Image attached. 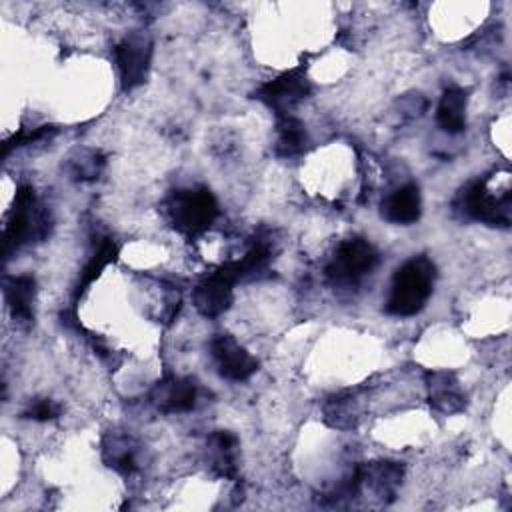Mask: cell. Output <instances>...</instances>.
Here are the masks:
<instances>
[{
	"label": "cell",
	"instance_id": "cell-7",
	"mask_svg": "<svg viewBox=\"0 0 512 512\" xmlns=\"http://www.w3.org/2000/svg\"><path fill=\"white\" fill-rule=\"evenodd\" d=\"M308 94H310V84L306 78V66H298L258 86L254 92V98L264 102L270 110L278 114V118H282V116H290V112Z\"/></svg>",
	"mask_w": 512,
	"mask_h": 512
},
{
	"label": "cell",
	"instance_id": "cell-12",
	"mask_svg": "<svg viewBox=\"0 0 512 512\" xmlns=\"http://www.w3.org/2000/svg\"><path fill=\"white\" fill-rule=\"evenodd\" d=\"M428 402L442 414H458L466 406V396L460 382L450 370H430L426 372Z\"/></svg>",
	"mask_w": 512,
	"mask_h": 512
},
{
	"label": "cell",
	"instance_id": "cell-20",
	"mask_svg": "<svg viewBox=\"0 0 512 512\" xmlns=\"http://www.w3.org/2000/svg\"><path fill=\"white\" fill-rule=\"evenodd\" d=\"M116 254H118V246L110 240V238H104L98 246V250L90 256V260L86 262L84 270L80 272V280H78V286H76V292H74V298H78L98 276L100 272L116 260Z\"/></svg>",
	"mask_w": 512,
	"mask_h": 512
},
{
	"label": "cell",
	"instance_id": "cell-22",
	"mask_svg": "<svg viewBox=\"0 0 512 512\" xmlns=\"http://www.w3.org/2000/svg\"><path fill=\"white\" fill-rule=\"evenodd\" d=\"M102 156L100 154H82L78 160H72V166H70V170H72V176L76 178V180H92V178H96L98 176V172H100V168H102Z\"/></svg>",
	"mask_w": 512,
	"mask_h": 512
},
{
	"label": "cell",
	"instance_id": "cell-17",
	"mask_svg": "<svg viewBox=\"0 0 512 512\" xmlns=\"http://www.w3.org/2000/svg\"><path fill=\"white\" fill-rule=\"evenodd\" d=\"M360 390H344L340 394L330 396L324 406V420L332 428H352L358 424L360 414H362V404H360Z\"/></svg>",
	"mask_w": 512,
	"mask_h": 512
},
{
	"label": "cell",
	"instance_id": "cell-3",
	"mask_svg": "<svg viewBox=\"0 0 512 512\" xmlns=\"http://www.w3.org/2000/svg\"><path fill=\"white\" fill-rule=\"evenodd\" d=\"M172 226L182 234H198L206 230L218 216V202L214 194L204 188L174 190L166 202Z\"/></svg>",
	"mask_w": 512,
	"mask_h": 512
},
{
	"label": "cell",
	"instance_id": "cell-9",
	"mask_svg": "<svg viewBox=\"0 0 512 512\" xmlns=\"http://www.w3.org/2000/svg\"><path fill=\"white\" fill-rule=\"evenodd\" d=\"M210 350L220 376H224L226 380L242 382L258 370V360L248 354L230 334H218L210 342Z\"/></svg>",
	"mask_w": 512,
	"mask_h": 512
},
{
	"label": "cell",
	"instance_id": "cell-2",
	"mask_svg": "<svg viewBox=\"0 0 512 512\" xmlns=\"http://www.w3.org/2000/svg\"><path fill=\"white\" fill-rule=\"evenodd\" d=\"M50 218L42 206L36 202L32 186H20L16 192L14 208L8 214L4 232H2V252L8 256L10 250L18 248L24 242L42 240L48 236Z\"/></svg>",
	"mask_w": 512,
	"mask_h": 512
},
{
	"label": "cell",
	"instance_id": "cell-14",
	"mask_svg": "<svg viewBox=\"0 0 512 512\" xmlns=\"http://www.w3.org/2000/svg\"><path fill=\"white\" fill-rule=\"evenodd\" d=\"M382 218L392 224H412L420 218V190L416 184H406L394 190L382 202Z\"/></svg>",
	"mask_w": 512,
	"mask_h": 512
},
{
	"label": "cell",
	"instance_id": "cell-21",
	"mask_svg": "<svg viewBox=\"0 0 512 512\" xmlns=\"http://www.w3.org/2000/svg\"><path fill=\"white\" fill-rule=\"evenodd\" d=\"M56 132L54 126H38L34 130H22L14 136H10L4 146H2V154L6 156L12 148H18V146H26V144H32V142H38V140H44V138H50L52 134Z\"/></svg>",
	"mask_w": 512,
	"mask_h": 512
},
{
	"label": "cell",
	"instance_id": "cell-15",
	"mask_svg": "<svg viewBox=\"0 0 512 512\" xmlns=\"http://www.w3.org/2000/svg\"><path fill=\"white\" fill-rule=\"evenodd\" d=\"M34 294H36V280L34 276H10L4 280V298L12 316L18 322H30L34 318Z\"/></svg>",
	"mask_w": 512,
	"mask_h": 512
},
{
	"label": "cell",
	"instance_id": "cell-23",
	"mask_svg": "<svg viewBox=\"0 0 512 512\" xmlns=\"http://www.w3.org/2000/svg\"><path fill=\"white\" fill-rule=\"evenodd\" d=\"M60 416V406L54 402V400H48V398H42V400H36L34 404H30V408L24 412V418H30V420H38V422H48V420H54Z\"/></svg>",
	"mask_w": 512,
	"mask_h": 512
},
{
	"label": "cell",
	"instance_id": "cell-13",
	"mask_svg": "<svg viewBox=\"0 0 512 512\" xmlns=\"http://www.w3.org/2000/svg\"><path fill=\"white\" fill-rule=\"evenodd\" d=\"M136 454H138V444L130 434L118 432V430H110L104 434L102 460L108 468L116 470L118 474L130 476L138 470Z\"/></svg>",
	"mask_w": 512,
	"mask_h": 512
},
{
	"label": "cell",
	"instance_id": "cell-19",
	"mask_svg": "<svg viewBox=\"0 0 512 512\" xmlns=\"http://www.w3.org/2000/svg\"><path fill=\"white\" fill-rule=\"evenodd\" d=\"M278 138L274 144V152L280 158H292L304 152L308 144V136L304 130V124L296 120L294 116H282L278 118Z\"/></svg>",
	"mask_w": 512,
	"mask_h": 512
},
{
	"label": "cell",
	"instance_id": "cell-1",
	"mask_svg": "<svg viewBox=\"0 0 512 512\" xmlns=\"http://www.w3.org/2000/svg\"><path fill=\"white\" fill-rule=\"evenodd\" d=\"M436 266L426 256H414L404 262L392 278L390 294L386 300V312L392 316L418 314L434 288Z\"/></svg>",
	"mask_w": 512,
	"mask_h": 512
},
{
	"label": "cell",
	"instance_id": "cell-8",
	"mask_svg": "<svg viewBox=\"0 0 512 512\" xmlns=\"http://www.w3.org/2000/svg\"><path fill=\"white\" fill-rule=\"evenodd\" d=\"M114 54L120 68L122 88L128 92L144 84L152 58V40L142 32H134L118 42Z\"/></svg>",
	"mask_w": 512,
	"mask_h": 512
},
{
	"label": "cell",
	"instance_id": "cell-4",
	"mask_svg": "<svg viewBox=\"0 0 512 512\" xmlns=\"http://www.w3.org/2000/svg\"><path fill=\"white\" fill-rule=\"evenodd\" d=\"M458 210L478 222L490 226H510L512 220V192L506 190L502 196H494L486 180H474L458 194Z\"/></svg>",
	"mask_w": 512,
	"mask_h": 512
},
{
	"label": "cell",
	"instance_id": "cell-18",
	"mask_svg": "<svg viewBox=\"0 0 512 512\" xmlns=\"http://www.w3.org/2000/svg\"><path fill=\"white\" fill-rule=\"evenodd\" d=\"M466 94L468 92L458 86L444 90L436 108V122L444 132L458 134L466 128Z\"/></svg>",
	"mask_w": 512,
	"mask_h": 512
},
{
	"label": "cell",
	"instance_id": "cell-5",
	"mask_svg": "<svg viewBox=\"0 0 512 512\" xmlns=\"http://www.w3.org/2000/svg\"><path fill=\"white\" fill-rule=\"evenodd\" d=\"M240 280H242V274H240L238 260L222 264L220 268H216L212 274H208L194 286L192 290L194 308L206 318H216L224 314L232 304V288Z\"/></svg>",
	"mask_w": 512,
	"mask_h": 512
},
{
	"label": "cell",
	"instance_id": "cell-11",
	"mask_svg": "<svg viewBox=\"0 0 512 512\" xmlns=\"http://www.w3.org/2000/svg\"><path fill=\"white\" fill-rule=\"evenodd\" d=\"M198 386L192 378L166 376L150 390V402L164 414L188 412L196 406Z\"/></svg>",
	"mask_w": 512,
	"mask_h": 512
},
{
	"label": "cell",
	"instance_id": "cell-6",
	"mask_svg": "<svg viewBox=\"0 0 512 512\" xmlns=\"http://www.w3.org/2000/svg\"><path fill=\"white\" fill-rule=\"evenodd\" d=\"M378 260L380 256L368 240L348 238L338 246L332 262L326 266V274L338 284H352L370 274Z\"/></svg>",
	"mask_w": 512,
	"mask_h": 512
},
{
	"label": "cell",
	"instance_id": "cell-10",
	"mask_svg": "<svg viewBox=\"0 0 512 512\" xmlns=\"http://www.w3.org/2000/svg\"><path fill=\"white\" fill-rule=\"evenodd\" d=\"M358 474L360 492L368 490L374 498H378L382 504H388L396 496V488L402 482L404 466L390 460H378V462H366L354 468Z\"/></svg>",
	"mask_w": 512,
	"mask_h": 512
},
{
	"label": "cell",
	"instance_id": "cell-16",
	"mask_svg": "<svg viewBox=\"0 0 512 512\" xmlns=\"http://www.w3.org/2000/svg\"><path fill=\"white\" fill-rule=\"evenodd\" d=\"M236 446L238 438L228 430H216L208 438V450L212 460V470L226 480H238L236 466Z\"/></svg>",
	"mask_w": 512,
	"mask_h": 512
}]
</instances>
